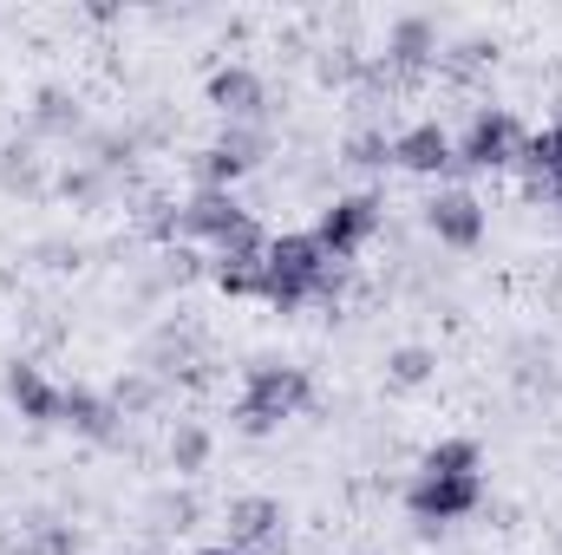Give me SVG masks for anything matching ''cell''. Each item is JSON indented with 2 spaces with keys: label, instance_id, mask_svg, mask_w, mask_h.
Wrapping results in <instances>:
<instances>
[{
  "label": "cell",
  "instance_id": "obj_26",
  "mask_svg": "<svg viewBox=\"0 0 562 555\" xmlns=\"http://www.w3.org/2000/svg\"><path fill=\"white\" fill-rule=\"evenodd\" d=\"M557 555H562V530H557Z\"/></svg>",
  "mask_w": 562,
  "mask_h": 555
},
{
  "label": "cell",
  "instance_id": "obj_14",
  "mask_svg": "<svg viewBox=\"0 0 562 555\" xmlns=\"http://www.w3.org/2000/svg\"><path fill=\"white\" fill-rule=\"evenodd\" d=\"M386 373H393V386H425V380L438 373V353H431V347H393Z\"/></svg>",
  "mask_w": 562,
  "mask_h": 555
},
{
  "label": "cell",
  "instance_id": "obj_21",
  "mask_svg": "<svg viewBox=\"0 0 562 555\" xmlns=\"http://www.w3.org/2000/svg\"><path fill=\"white\" fill-rule=\"evenodd\" d=\"M484 59H491V46H484V39H464V46H451V59H445V66H451V72H477Z\"/></svg>",
  "mask_w": 562,
  "mask_h": 555
},
{
  "label": "cell",
  "instance_id": "obj_8",
  "mask_svg": "<svg viewBox=\"0 0 562 555\" xmlns=\"http://www.w3.org/2000/svg\"><path fill=\"white\" fill-rule=\"evenodd\" d=\"M393 163H406V170H451L458 150H451V138L438 125H413V132L393 138Z\"/></svg>",
  "mask_w": 562,
  "mask_h": 555
},
{
  "label": "cell",
  "instance_id": "obj_11",
  "mask_svg": "<svg viewBox=\"0 0 562 555\" xmlns=\"http://www.w3.org/2000/svg\"><path fill=\"white\" fill-rule=\"evenodd\" d=\"M386 53H393V66H425V59L438 53V26H431L425 13H400V20H393V39H386Z\"/></svg>",
  "mask_w": 562,
  "mask_h": 555
},
{
  "label": "cell",
  "instance_id": "obj_10",
  "mask_svg": "<svg viewBox=\"0 0 562 555\" xmlns=\"http://www.w3.org/2000/svg\"><path fill=\"white\" fill-rule=\"evenodd\" d=\"M112 418H119V406L99 399V393H86V386H66L59 393V424H79L86 438H112Z\"/></svg>",
  "mask_w": 562,
  "mask_h": 555
},
{
  "label": "cell",
  "instance_id": "obj_23",
  "mask_svg": "<svg viewBox=\"0 0 562 555\" xmlns=\"http://www.w3.org/2000/svg\"><path fill=\"white\" fill-rule=\"evenodd\" d=\"M353 72H360V59H353V53H347V46H340V53H327V59H321V79H327V86H340V79H353Z\"/></svg>",
  "mask_w": 562,
  "mask_h": 555
},
{
  "label": "cell",
  "instance_id": "obj_7",
  "mask_svg": "<svg viewBox=\"0 0 562 555\" xmlns=\"http://www.w3.org/2000/svg\"><path fill=\"white\" fill-rule=\"evenodd\" d=\"M269 536H281V503L276 497H236L229 503V543L236 550H256Z\"/></svg>",
  "mask_w": 562,
  "mask_h": 555
},
{
  "label": "cell",
  "instance_id": "obj_2",
  "mask_svg": "<svg viewBox=\"0 0 562 555\" xmlns=\"http://www.w3.org/2000/svg\"><path fill=\"white\" fill-rule=\"evenodd\" d=\"M484 503V477H413V490H406V510L419 517L425 530L431 523H458V517H471Z\"/></svg>",
  "mask_w": 562,
  "mask_h": 555
},
{
  "label": "cell",
  "instance_id": "obj_19",
  "mask_svg": "<svg viewBox=\"0 0 562 555\" xmlns=\"http://www.w3.org/2000/svg\"><path fill=\"white\" fill-rule=\"evenodd\" d=\"M150 399H157V380H119V393H112V406H119V412H144V406H150Z\"/></svg>",
  "mask_w": 562,
  "mask_h": 555
},
{
  "label": "cell",
  "instance_id": "obj_22",
  "mask_svg": "<svg viewBox=\"0 0 562 555\" xmlns=\"http://www.w3.org/2000/svg\"><path fill=\"white\" fill-rule=\"evenodd\" d=\"M79 543H72V530H46L40 543H26V550H13V555H72Z\"/></svg>",
  "mask_w": 562,
  "mask_h": 555
},
{
  "label": "cell",
  "instance_id": "obj_9",
  "mask_svg": "<svg viewBox=\"0 0 562 555\" xmlns=\"http://www.w3.org/2000/svg\"><path fill=\"white\" fill-rule=\"evenodd\" d=\"M59 393H66V386H46L40 366H26V360L7 366V399H13L26 418H46V424H53V418H59Z\"/></svg>",
  "mask_w": 562,
  "mask_h": 555
},
{
  "label": "cell",
  "instance_id": "obj_17",
  "mask_svg": "<svg viewBox=\"0 0 562 555\" xmlns=\"http://www.w3.org/2000/svg\"><path fill=\"white\" fill-rule=\"evenodd\" d=\"M33 125H40V132H72V125H79V105H72L66 92H53V86H46V92H40V105H33Z\"/></svg>",
  "mask_w": 562,
  "mask_h": 555
},
{
  "label": "cell",
  "instance_id": "obj_16",
  "mask_svg": "<svg viewBox=\"0 0 562 555\" xmlns=\"http://www.w3.org/2000/svg\"><path fill=\"white\" fill-rule=\"evenodd\" d=\"M170 464L177 471H203L210 464V431L203 424H177L170 431Z\"/></svg>",
  "mask_w": 562,
  "mask_h": 555
},
{
  "label": "cell",
  "instance_id": "obj_15",
  "mask_svg": "<svg viewBox=\"0 0 562 555\" xmlns=\"http://www.w3.org/2000/svg\"><path fill=\"white\" fill-rule=\"evenodd\" d=\"M517 157H524L537 177H562V125L537 132V138H524V144H517Z\"/></svg>",
  "mask_w": 562,
  "mask_h": 555
},
{
  "label": "cell",
  "instance_id": "obj_13",
  "mask_svg": "<svg viewBox=\"0 0 562 555\" xmlns=\"http://www.w3.org/2000/svg\"><path fill=\"white\" fill-rule=\"evenodd\" d=\"M0 190H40V157H33V144H7L0 150Z\"/></svg>",
  "mask_w": 562,
  "mask_h": 555
},
{
  "label": "cell",
  "instance_id": "obj_24",
  "mask_svg": "<svg viewBox=\"0 0 562 555\" xmlns=\"http://www.w3.org/2000/svg\"><path fill=\"white\" fill-rule=\"evenodd\" d=\"M59 190H66V196H92V190H99V170H66Z\"/></svg>",
  "mask_w": 562,
  "mask_h": 555
},
{
  "label": "cell",
  "instance_id": "obj_5",
  "mask_svg": "<svg viewBox=\"0 0 562 555\" xmlns=\"http://www.w3.org/2000/svg\"><path fill=\"white\" fill-rule=\"evenodd\" d=\"M517 157V118L510 112H477L458 144V163H510Z\"/></svg>",
  "mask_w": 562,
  "mask_h": 555
},
{
  "label": "cell",
  "instance_id": "obj_1",
  "mask_svg": "<svg viewBox=\"0 0 562 555\" xmlns=\"http://www.w3.org/2000/svg\"><path fill=\"white\" fill-rule=\"evenodd\" d=\"M307 399H314V386H307L301 366H276V360H262V366H249V386H243L236 424H243V431H269V424H281L288 412H301Z\"/></svg>",
  "mask_w": 562,
  "mask_h": 555
},
{
  "label": "cell",
  "instance_id": "obj_4",
  "mask_svg": "<svg viewBox=\"0 0 562 555\" xmlns=\"http://www.w3.org/2000/svg\"><path fill=\"white\" fill-rule=\"evenodd\" d=\"M425 223H431V236L451 242V249H477V236H484V209H477L471 190H438V196L425 203Z\"/></svg>",
  "mask_w": 562,
  "mask_h": 555
},
{
  "label": "cell",
  "instance_id": "obj_12",
  "mask_svg": "<svg viewBox=\"0 0 562 555\" xmlns=\"http://www.w3.org/2000/svg\"><path fill=\"white\" fill-rule=\"evenodd\" d=\"M477 464H484L477 438H438L425 451V477H477Z\"/></svg>",
  "mask_w": 562,
  "mask_h": 555
},
{
  "label": "cell",
  "instance_id": "obj_6",
  "mask_svg": "<svg viewBox=\"0 0 562 555\" xmlns=\"http://www.w3.org/2000/svg\"><path fill=\"white\" fill-rule=\"evenodd\" d=\"M210 105L229 118H262V79L249 66H216L210 72Z\"/></svg>",
  "mask_w": 562,
  "mask_h": 555
},
{
  "label": "cell",
  "instance_id": "obj_18",
  "mask_svg": "<svg viewBox=\"0 0 562 555\" xmlns=\"http://www.w3.org/2000/svg\"><path fill=\"white\" fill-rule=\"evenodd\" d=\"M243 170H249V163H243V157H229L223 144H216V150H203V190H223V183H236Z\"/></svg>",
  "mask_w": 562,
  "mask_h": 555
},
{
  "label": "cell",
  "instance_id": "obj_25",
  "mask_svg": "<svg viewBox=\"0 0 562 555\" xmlns=\"http://www.w3.org/2000/svg\"><path fill=\"white\" fill-rule=\"evenodd\" d=\"M196 555H256V550H236V543H216V550H196Z\"/></svg>",
  "mask_w": 562,
  "mask_h": 555
},
{
  "label": "cell",
  "instance_id": "obj_20",
  "mask_svg": "<svg viewBox=\"0 0 562 555\" xmlns=\"http://www.w3.org/2000/svg\"><path fill=\"white\" fill-rule=\"evenodd\" d=\"M347 150H353V163H386V157H393V144L380 138V132H360Z\"/></svg>",
  "mask_w": 562,
  "mask_h": 555
},
{
  "label": "cell",
  "instance_id": "obj_3",
  "mask_svg": "<svg viewBox=\"0 0 562 555\" xmlns=\"http://www.w3.org/2000/svg\"><path fill=\"white\" fill-rule=\"evenodd\" d=\"M373 229H380V196H347L314 223V242L327 256H353V242H367Z\"/></svg>",
  "mask_w": 562,
  "mask_h": 555
}]
</instances>
